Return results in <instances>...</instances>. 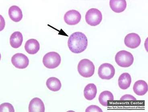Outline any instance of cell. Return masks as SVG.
Masks as SVG:
<instances>
[{"label":"cell","instance_id":"d6986e66","mask_svg":"<svg viewBox=\"0 0 148 112\" xmlns=\"http://www.w3.org/2000/svg\"><path fill=\"white\" fill-rule=\"evenodd\" d=\"M114 100L113 94L109 91H104L101 93L99 97V101L102 105L104 107L108 106V101Z\"/></svg>","mask_w":148,"mask_h":112},{"label":"cell","instance_id":"30bf717a","mask_svg":"<svg viewBox=\"0 0 148 112\" xmlns=\"http://www.w3.org/2000/svg\"><path fill=\"white\" fill-rule=\"evenodd\" d=\"M29 112H45V106L44 103L39 98H34L30 102L29 105Z\"/></svg>","mask_w":148,"mask_h":112},{"label":"cell","instance_id":"ac0fdd59","mask_svg":"<svg viewBox=\"0 0 148 112\" xmlns=\"http://www.w3.org/2000/svg\"><path fill=\"white\" fill-rule=\"evenodd\" d=\"M46 85L49 90L52 91H58L61 88L62 84L60 80L56 77H50L47 79Z\"/></svg>","mask_w":148,"mask_h":112},{"label":"cell","instance_id":"44dd1931","mask_svg":"<svg viewBox=\"0 0 148 112\" xmlns=\"http://www.w3.org/2000/svg\"><path fill=\"white\" fill-rule=\"evenodd\" d=\"M86 112H102L103 111L99 107L95 105H92L89 106L85 110Z\"/></svg>","mask_w":148,"mask_h":112},{"label":"cell","instance_id":"2e32d148","mask_svg":"<svg viewBox=\"0 0 148 112\" xmlns=\"http://www.w3.org/2000/svg\"><path fill=\"white\" fill-rule=\"evenodd\" d=\"M97 93L96 85L93 83H90L85 86L84 90V95L85 98L88 101L94 99Z\"/></svg>","mask_w":148,"mask_h":112},{"label":"cell","instance_id":"277c9868","mask_svg":"<svg viewBox=\"0 0 148 112\" xmlns=\"http://www.w3.org/2000/svg\"><path fill=\"white\" fill-rule=\"evenodd\" d=\"M61 58L58 53L50 52L47 53L43 59V63L45 67L49 69H54L60 65Z\"/></svg>","mask_w":148,"mask_h":112},{"label":"cell","instance_id":"9a60e30c","mask_svg":"<svg viewBox=\"0 0 148 112\" xmlns=\"http://www.w3.org/2000/svg\"><path fill=\"white\" fill-rule=\"evenodd\" d=\"M23 41V36L21 32L16 31L11 34L10 38V43L13 48H18L21 46Z\"/></svg>","mask_w":148,"mask_h":112},{"label":"cell","instance_id":"7402d4cb","mask_svg":"<svg viewBox=\"0 0 148 112\" xmlns=\"http://www.w3.org/2000/svg\"><path fill=\"white\" fill-rule=\"evenodd\" d=\"M120 100L136 101V99L132 95H130V94H125L121 97L120 98Z\"/></svg>","mask_w":148,"mask_h":112},{"label":"cell","instance_id":"7c38bea8","mask_svg":"<svg viewBox=\"0 0 148 112\" xmlns=\"http://www.w3.org/2000/svg\"><path fill=\"white\" fill-rule=\"evenodd\" d=\"M148 89L147 83L144 80H138L134 84L133 91L137 95H145L147 92Z\"/></svg>","mask_w":148,"mask_h":112},{"label":"cell","instance_id":"4fadbf2b","mask_svg":"<svg viewBox=\"0 0 148 112\" xmlns=\"http://www.w3.org/2000/svg\"><path fill=\"white\" fill-rule=\"evenodd\" d=\"M110 5L111 9L116 13H120L126 9L127 3L125 0H111Z\"/></svg>","mask_w":148,"mask_h":112},{"label":"cell","instance_id":"5b68a950","mask_svg":"<svg viewBox=\"0 0 148 112\" xmlns=\"http://www.w3.org/2000/svg\"><path fill=\"white\" fill-rule=\"evenodd\" d=\"M86 22L91 26H96L100 24L102 20V15L99 10L92 8L88 10L85 15Z\"/></svg>","mask_w":148,"mask_h":112},{"label":"cell","instance_id":"5bb4252c","mask_svg":"<svg viewBox=\"0 0 148 112\" xmlns=\"http://www.w3.org/2000/svg\"><path fill=\"white\" fill-rule=\"evenodd\" d=\"M9 15L10 19L15 22H18L22 19V11L18 6H11L9 10Z\"/></svg>","mask_w":148,"mask_h":112},{"label":"cell","instance_id":"9c48e42d","mask_svg":"<svg viewBox=\"0 0 148 112\" xmlns=\"http://www.w3.org/2000/svg\"><path fill=\"white\" fill-rule=\"evenodd\" d=\"M141 42L140 36L135 33L128 34L124 38V44L126 47L130 49L136 48L139 46Z\"/></svg>","mask_w":148,"mask_h":112},{"label":"cell","instance_id":"8fae6325","mask_svg":"<svg viewBox=\"0 0 148 112\" xmlns=\"http://www.w3.org/2000/svg\"><path fill=\"white\" fill-rule=\"evenodd\" d=\"M25 49L27 52L29 54H36L40 50V43L37 40H28L25 45Z\"/></svg>","mask_w":148,"mask_h":112},{"label":"cell","instance_id":"7a4b0ae2","mask_svg":"<svg viewBox=\"0 0 148 112\" xmlns=\"http://www.w3.org/2000/svg\"><path fill=\"white\" fill-rule=\"evenodd\" d=\"M95 67L90 60L83 59L78 65V71L80 75L85 78H89L94 75Z\"/></svg>","mask_w":148,"mask_h":112},{"label":"cell","instance_id":"6da1fadb","mask_svg":"<svg viewBox=\"0 0 148 112\" xmlns=\"http://www.w3.org/2000/svg\"><path fill=\"white\" fill-rule=\"evenodd\" d=\"M68 45L72 52L80 53L87 49L88 39L84 33L80 32H75L69 38Z\"/></svg>","mask_w":148,"mask_h":112},{"label":"cell","instance_id":"8992f818","mask_svg":"<svg viewBox=\"0 0 148 112\" xmlns=\"http://www.w3.org/2000/svg\"><path fill=\"white\" fill-rule=\"evenodd\" d=\"M115 74L114 67L110 64L105 63L101 65L99 68L98 75L101 79L110 80L114 77Z\"/></svg>","mask_w":148,"mask_h":112},{"label":"cell","instance_id":"ba28073f","mask_svg":"<svg viewBox=\"0 0 148 112\" xmlns=\"http://www.w3.org/2000/svg\"><path fill=\"white\" fill-rule=\"evenodd\" d=\"M82 19V15L79 11L75 10H70L65 13L64 17L65 22L69 25L78 24Z\"/></svg>","mask_w":148,"mask_h":112},{"label":"cell","instance_id":"ffe728a7","mask_svg":"<svg viewBox=\"0 0 148 112\" xmlns=\"http://www.w3.org/2000/svg\"><path fill=\"white\" fill-rule=\"evenodd\" d=\"M0 112H14L15 109L11 104L5 103L2 104L0 105Z\"/></svg>","mask_w":148,"mask_h":112},{"label":"cell","instance_id":"52a82bcc","mask_svg":"<svg viewBox=\"0 0 148 112\" xmlns=\"http://www.w3.org/2000/svg\"><path fill=\"white\" fill-rule=\"evenodd\" d=\"M11 63L17 69H24L29 65V60L25 55L18 53L12 57Z\"/></svg>","mask_w":148,"mask_h":112},{"label":"cell","instance_id":"3957f363","mask_svg":"<svg viewBox=\"0 0 148 112\" xmlns=\"http://www.w3.org/2000/svg\"><path fill=\"white\" fill-rule=\"evenodd\" d=\"M115 61L120 67L126 68L133 64L134 58L131 53L126 51H121L117 53L115 57Z\"/></svg>","mask_w":148,"mask_h":112},{"label":"cell","instance_id":"e0dca14e","mask_svg":"<svg viewBox=\"0 0 148 112\" xmlns=\"http://www.w3.org/2000/svg\"><path fill=\"white\" fill-rule=\"evenodd\" d=\"M132 82L131 76L129 73H122L120 75L118 80V83L120 88L123 90H126L129 88Z\"/></svg>","mask_w":148,"mask_h":112}]
</instances>
